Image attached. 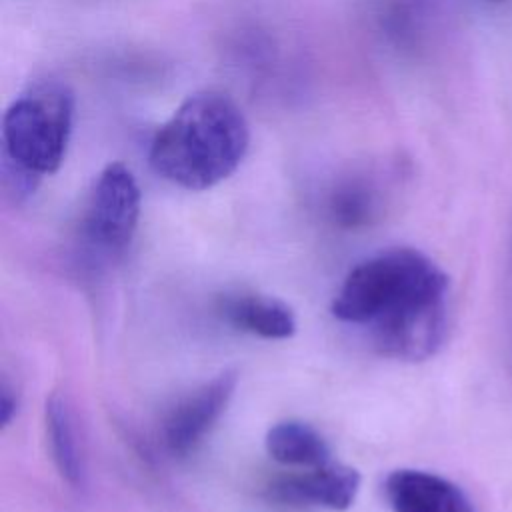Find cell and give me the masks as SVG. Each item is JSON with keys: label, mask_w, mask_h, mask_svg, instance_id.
<instances>
[{"label": "cell", "mask_w": 512, "mask_h": 512, "mask_svg": "<svg viewBox=\"0 0 512 512\" xmlns=\"http://www.w3.org/2000/svg\"><path fill=\"white\" fill-rule=\"evenodd\" d=\"M332 314L368 326L374 348L396 360H426L448 330V276L416 248H388L342 282Z\"/></svg>", "instance_id": "6da1fadb"}, {"label": "cell", "mask_w": 512, "mask_h": 512, "mask_svg": "<svg viewBox=\"0 0 512 512\" xmlns=\"http://www.w3.org/2000/svg\"><path fill=\"white\" fill-rule=\"evenodd\" d=\"M250 126L224 92L190 94L156 130L148 160L152 170L186 190H206L226 180L244 160Z\"/></svg>", "instance_id": "7a4b0ae2"}, {"label": "cell", "mask_w": 512, "mask_h": 512, "mask_svg": "<svg viewBox=\"0 0 512 512\" xmlns=\"http://www.w3.org/2000/svg\"><path fill=\"white\" fill-rule=\"evenodd\" d=\"M76 100L72 88L54 78L32 82L2 116L4 178L18 192L60 168L72 136Z\"/></svg>", "instance_id": "3957f363"}, {"label": "cell", "mask_w": 512, "mask_h": 512, "mask_svg": "<svg viewBox=\"0 0 512 512\" xmlns=\"http://www.w3.org/2000/svg\"><path fill=\"white\" fill-rule=\"evenodd\" d=\"M140 188L128 166L122 162L108 164L88 194L82 212V234L86 242L104 252H122L138 226Z\"/></svg>", "instance_id": "277c9868"}, {"label": "cell", "mask_w": 512, "mask_h": 512, "mask_svg": "<svg viewBox=\"0 0 512 512\" xmlns=\"http://www.w3.org/2000/svg\"><path fill=\"white\" fill-rule=\"evenodd\" d=\"M236 382V372L226 370L190 392L168 412L162 424V436L172 454L184 456L204 440L210 428L224 414Z\"/></svg>", "instance_id": "5b68a950"}, {"label": "cell", "mask_w": 512, "mask_h": 512, "mask_svg": "<svg viewBox=\"0 0 512 512\" xmlns=\"http://www.w3.org/2000/svg\"><path fill=\"white\" fill-rule=\"evenodd\" d=\"M360 490L358 470L342 464H324L310 472L278 478L268 486L270 500L284 506H318L332 512L348 510Z\"/></svg>", "instance_id": "8992f818"}, {"label": "cell", "mask_w": 512, "mask_h": 512, "mask_svg": "<svg viewBox=\"0 0 512 512\" xmlns=\"http://www.w3.org/2000/svg\"><path fill=\"white\" fill-rule=\"evenodd\" d=\"M384 490L392 512H476L458 484L434 472L394 470Z\"/></svg>", "instance_id": "52a82bcc"}, {"label": "cell", "mask_w": 512, "mask_h": 512, "mask_svg": "<svg viewBox=\"0 0 512 512\" xmlns=\"http://www.w3.org/2000/svg\"><path fill=\"white\" fill-rule=\"evenodd\" d=\"M216 308L230 326L260 338L282 340L296 332L294 312L272 296L252 292L224 294L218 298Z\"/></svg>", "instance_id": "ba28073f"}, {"label": "cell", "mask_w": 512, "mask_h": 512, "mask_svg": "<svg viewBox=\"0 0 512 512\" xmlns=\"http://www.w3.org/2000/svg\"><path fill=\"white\" fill-rule=\"evenodd\" d=\"M266 450L276 462L290 466L316 468L330 462V448L320 432L298 420L274 424L266 434Z\"/></svg>", "instance_id": "9c48e42d"}, {"label": "cell", "mask_w": 512, "mask_h": 512, "mask_svg": "<svg viewBox=\"0 0 512 512\" xmlns=\"http://www.w3.org/2000/svg\"><path fill=\"white\" fill-rule=\"evenodd\" d=\"M380 192L366 176H350L334 186L328 198V214L342 228H358L376 218Z\"/></svg>", "instance_id": "30bf717a"}, {"label": "cell", "mask_w": 512, "mask_h": 512, "mask_svg": "<svg viewBox=\"0 0 512 512\" xmlns=\"http://www.w3.org/2000/svg\"><path fill=\"white\" fill-rule=\"evenodd\" d=\"M46 432L52 448V458L70 484H78L82 478V464L78 456V442L72 426V416L66 402L54 394L46 402Z\"/></svg>", "instance_id": "8fae6325"}, {"label": "cell", "mask_w": 512, "mask_h": 512, "mask_svg": "<svg viewBox=\"0 0 512 512\" xmlns=\"http://www.w3.org/2000/svg\"><path fill=\"white\" fill-rule=\"evenodd\" d=\"M16 412V398L12 396V390L8 388V384H2V398H0V418L2 424L8 426L12 416Z\"/></svg>", "instance_id": "7c38bea8"}]
</instances>
